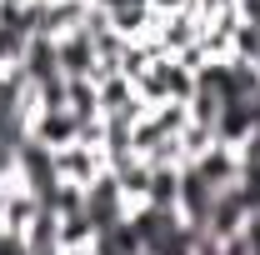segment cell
I'll return each instance as SVG.
<instances>
[{
    "label": "cell",
    "instance_id": "cell-1",
    "mask_svg": "<svg viewBox=\"0 0 260 255\" xmlns=\"http://www.w3.org/2000/svg\"><path fill=\"white\" fill-rule=\"evenodd\" d=\"M85 215L95 220V230L105 235V230H115V225H125L130 215H135V205L125 200V190H120V180L105 170V175H95L90 185H85Z\"/></svg>",
    "mask_w": 260,
    "mask_h": 255
},
{
    "label": "cell",
    "instance_id": "cell-2",
    "mask_svg": "<svg viewBox=\"0 0 260 255\" xmlns=\"http://www.w3.org/2000/svg\"><path fill=\"white\" fill-rule=\"evenodd\" d=\"M50 160H55V180H65V185H90L95 175L110 170V165H105V150H100V145H85V140L50 150Z\"/></svg>",
    "mask_w": 260,
    "mask_h": 255
},
{
    "label": "cell",
    "instance_id": "cell-3",
    "mask_svg": "<svg viewBox=\"0 0 260 255\" xmlns=\"http://www.w3.org/2000/svg\"><path fill=\"white\" fill-rule=\"evenodd\" d=\"M200 30H205V20L195 15V10H180V15H160L155 20V40H160L165 55H185L200 45Z\"/></svg>",
    "mask_w": 260,
    "mask_h": 255
},
{
    "label": "cell",
    "instance_id": "cell-4",
    "mask_svg": "<svg viewBox=\"0 0 260 255\" xmlns=\"http://www.w3.org/2000/svg\"><path fill=\"white\" fill-rule=\"evenodd\" d=\"M20 75H25L30 85H50V80H60V55H55V40L30 35V45H25V55H20Z\"/></svg>",
    "mask_w": 260,
    "mask_h": 255
},
{
    "label": "cell",
    "instance_id": "cell-5",
    "mask_svg": "<svg viewBox=\"0 0 260 255\" xmlns=\"http://www.w3.org/2000/svg\"><path fill=\"white\" fill-rule=\"evenodd\" d=\"M30 140L50 145V150H60V145H75V140H80V120H75L70 110H40V115L30 120Z\"/></svg>",
    "mask_w": 260,
    "mask_h": 255
},
{
    "label": "cell",
    "instance_id": "cell-6",
    "mask_svg": "<svg viewBox=\"0 0 260 255\" xmlns=\"http://www.w3.org/2000/svg\"><path fill=\"white\" fill-rule=\"evenodd\" d=\"M65 110L85 125V120H100V100L90 80H65Z\"/></svg>",
    "mask_w": 260,
    "mask_h": 255
},
{
    "label": "cell",
    "instance_id": "cell-7",
    "mask_svg": "<svg viewBox=\"0 0 260 255\" xmlns=\"http://www.w3.org/2000/svg\"><path fill=\"white\" fill-rule=\"evenodd\" d=\"M185 110H190V120H195V125L215 130V120H220V110H225V100L215 95L210 85H195V95L185 100Z\"/></svg>",
    "mask_w": 260,
    "mask_h": 255
},
{
    "label": "cell",
    "instance_id": "cell-8",
    "mask_svg": "<svg viewBox=\"0 0 260 255\" xmlns=\"http://www.w3.org/2000/svg\"><path fill=\"white\" fill-rule=\"evenodd\" d=\"M175 140H180V155H185V165H195V160L215 145V130H205V125H195V120H190V125L180 130Z\"/></svg>",
    "mask_w": 260,
    "mask_h": 255
},
{
    "label": "cell",
    "instance_id": "cell-9",
    "mask_svg": "<svg viewBox=\"0 0 260 255\" xmlns=\"http://www.w3.org/2000/svg\"><path fill=\"white\" fill-rule=\"evenodd\" d=\"M0 255H30L25 235H20V230H5V225H0Z\"/></svg>",
    "mask_w": 260,
    "mask_h": 255
},
{
    "label": "cell",
    "instance_id": "cell-10",
    "mask_svg": "<svg viewBox=\"0 0 260 255\" xmlns=\"http://www.w3.org/2000/svg\"><path fill=\"white\" fill-rule=\"evenodd\" d=\"M155 15H180V10H195V0H150Z\"/></svg>",
    "mask_w": 260,
    "mask_h": 255
},
{
    "label": "cell",
    "instance_id": "cell-11",
    "mask_svg": "<svg viewBox=\"0 0 260 255\" xmlns=\"http://www.w3.org/2000/svg\"><path fill=\"white\" fill-rule=\"evenodd\" d=\"M60 255H95V250H60Z\"/></svg>",
    "mask_w": 260,
    "mask_h": 255
}]
</instances>
